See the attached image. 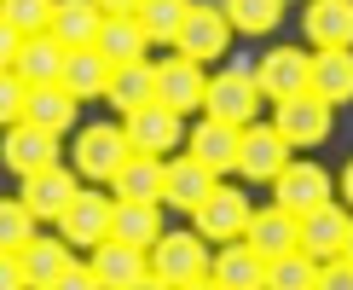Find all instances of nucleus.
<instances>
[{"label": "nucleus", "instance_id": "f257e3e1", "mask_svg": "<svg viewBox=\"0 0 353 290\" xmlns=\"http://www.w3.org/2000/svg\"><path fill=\"white\" fill-rule=\"evenodd\" d=\"M70 157H76L81 180H116V168L134 157V145H128V134L116 122H87L76 134V145H70Z\"/></svg>", "mask_w": 353, "mask_h": 290}, {"label": "nucleus", "instance_id": "f03ea898", "mask_svg": "<svg viewBox=\"0 0 353 290\" xmlns=\"http://www.w3.org/2000/svg\"><path fill=\"white\" fill-rule=\"evenodd\" d=\"M52 226L70 238V250H93V244H105L110 232H116V197L99 192V186H81L76 203H70Z\"/></svg>", "mask_w": 353, "mask_h": 290}, {"label": "nucleus", "instance_id": "7ed1b4c3", "mask_svg": "<svg viewBox=\"0 0 353 290\" xmlns=\"http://www.w3.org/2000/svg\"><path fill=\"white\" fill-rule=\"evenodd\" d=\"M151 273L168 279L174 290L191 284V279H203V273H209V238H203L197 226L191 232H163V238L151 244Z\"/></svg>", "mask_w": 353, "mask_h": 290}, {"label": "nucleus", "instance_id": "20e7f679", "mask_svg": "<svg viewBox=\"0 0 353 290\" xmlns=\"http://www.w3.org/2000/svg\"><path fill=\"white\" fill-rule=\"evenodd\" d=\"M261 110V87H255V70H220L209 76V93H203V116L214 122H232V128H249Z\"/></svg>", "mask_w": 353, "mask_h": 290}, {"label": "nucleus", "instance_id": "39448f33", "mask_svg": "<svg viewBox=\"0 0 353 290\" xmlns=\"http://www.w3.org/2000/svg\"><path fill=\"white\" fill-rule=\"evenodd\" d=\"M249 215L255 209H249V197L238 192V186H214V192L191 209V226H197L209 244H232V238L249 232Z\"/></svg>", "mask_w": 353, "mask_h": 290}, {"label": "nucleus", "instance_id": "423d86ee", "mask_svg": "<svg viewBox=\"0 0 353 290\" xmlns=\"http://www.w3.org/2000/svg\"><path fill=\"white\" fill-rule=\"evenodd\" d=\"M284 163H290V139L278 134L272 122H249L243 139H238V174L261 186V180H278Z\"/></svg>", "mask_w": 353, "mask_h": 290}, {"label": "nucleus", "instance_id": "0eeeda50", "mask_svg": "<svg viewBox=\"0 0 353 290\" xmlns=\"http://www.w3.org/2000/svg\"><path fill=\"white\" fill-rule=\"evenodd\" d=\"M330 110L319 93H296V99H278V110H272V128L290 139V151L296 145H319V139H330Z\"/></svg>", "mask_w": 353, "mask_h": 290}, {"label": "nucleus", "instance_id": "6e6552de", "mask_svg": "<svg viewBox=\"0 0 353 290\" xmlns=\"http://www.w3.org/2000/svg\"><path fill=\"white\" fill-rule=\"evenodd\" d=\"M122 134H128V145L145 151V157H168L174 145H185L180 110H168L163 99H157V105H145V110H134V116H122Z\"/></svg>", "mask_w": 353, "mask_h": 290}, {"label": "nucleus", "instance_id": "1a4fd4ad", "mask_svg": "<svg viewBox=\"0 0 353 290\" xmlns=\"http://www.w3.org/2000/svg\"><path fill=\"white\" fill-rule=\"evenodd\" d=\"M330 197H336V186H330V174L319 163H284V174L272 180V203L290 209L296 221L307 209H319V203H330Z\"/></svg>", "mask_w": 353, "mask_h": 290}, {"label": "nucleus", "instance_id": "9d476101", "mask_svg": "<svg viewBox=\"0 0 353 290\" xmlns=\"http://www.w3.org/2000/svg\"><path fill=\"white\" fill-rule=\"evenodd\" d=\"M220 186V174L209 168V163H197L191 151H180V157H163V203L168 209H197L203 197H209Z\"/></svg>", "mask_w": 353, "mask_h": 290}, {"label": "nucleus", "instance_id": "9b49d317", "mask_svg": "<svg viewBox=\"0 0 353 290\" xmlns=\"http://www.w3.org/2000/svg\"><path fill=\"white\" fill-rule=\"evenodd\" d=\"M0 163L18 174V180H23V174L52 168L58 163V134H47V128H35V122H12L6 139H0Z\"/></svg>", "mask_w": 353, "mask_h": 290}, {"label": "nucleus", "instance_id": "f8f14e48", "mask_svg": "<svg viewBox=\"0 0 353 290\" xmlns=\"http://www.w3.org/2000/svg\"><path fill=\"white\" fill-rule=\"evenodd\" d=\"M307 70H313V52H301V47H272L267 58L255 64V87H261V99H296L307 93Z\"/></svg>", "mask_w": 353, "mask_h": 290}, {"label": "nucleus", "instance_id": "ddd939ff", "mask_svg": "<svg viewBox=\"0 0 353 290\" xmlns=\"http://www.w3.org/2000/svg\"><path fill=\"white\" fill-rule=\"evenodd\" d=\"M203 93H209V76H203V64L197 58H185V52H174L157 64V99H163L168 110H203Z\"/></svg>", "mask_w": 353, "mask_h": 290}, {"label": "nucleus", "instance_id": "4468645a", "mask_svg": "<svg viewBox=\"0 0 353 290\" xmlns=\"http://www.w3.org/2000/svg\"><path fill=\"white\" fill-rule=\"evenodd\" d=\"M87 255H93L87 267H93V279L105 290H128L134 279L151 273V250H139V244H128V238H105V244H93Z\"/></svg>", "mask_w": 353, "mask_h": 290}, {"label": "nucleus", "instance_id": "2eb2a0df", "mask_svg": "<svg viewBox=\"0 0 353 290\" xmlns=\"http://www.w3.org/2000/svg\"><path fill=\"white\" fill-rule=\"evenodd\" d=\"M174 47H180L185 58H197V64L220 58V52L232 47V23H226V12H220V6H191V18L180 23Z\"/></svg>", "mask_w": 353, "mask_h": 290}, {"label": "nucleus", "instance_id": "dca6fc26", "mask_svg": "<svg viewBox=\"0 0 353 290\" xmlns=\"http://www.w3.org/2000/svg\"><path fill=\"white\" fill-rule=\"evenodd\" d=\"M76 174H70L64 163H52V168H41V174H23V209L35 215V221H58V215L76 203Z\"/></svg>", "mask_w": 353, "mask_h": 290}, {"label": "nucleus", "instance_id": "f3484780", "mask_svg": "<svg viewBox=\"0 0 353 290\" xmlns=\"http://www.w3.org/2000/svg\"><path fill=\"white\" fill-rule=\"evenodd\" d=\"M209 273L220 279V290H267V255H261L249 238L220 244L214 261H209Z\"/></svg>", "mask_w": 353, "mask_h": 290}, {"label": "nucleus", "instance_id": "a211bd4d", "mask_svg": "<svg viewBox=\"0 0 353 290\" xmlns=\"http://www.w3.org/2000/svg\"><path fill=\"white\" fill-rule=\"evenodd\" d=\"M76 116H81V99L70 93L64 81H41V87H29V93H23V122L47 128V134H70Z\"/></svg>", "mask_w": 353, "mask_h": 290}, {"label": "nucleus", "instance_id": "6ab92c4d", "mask_svg": "<svg viewBox=\"0 0 353 290\" xmlns=\"http://www.w3.org/2000/svg\"><path fill=\"white\" fill-rule=\"evenodd\" d=\"M347 221L353 215L342 209V203H319V209H307L301 215V250L313 255V261H330V255H342V244H347Z\"/></svg>", "mask_w": 353, "mask_h": 290}, {"label": "nucleus", "instance_id": "aec40b11", "mask_svg": "<svg viewBox=\"0 0 353 290\" xmlns=\"http://www.w3.org/2000/svg\"><path fill=\"white\" fill-rule=\"evenodd\" d=\"M307 93H319L325 105H342V99H353V47H313Z\"/></svg>", "mask_w": 353, "mask_h": 290}, {"label": "nucleus", "instance_id": "412c9836", "mask_svg": "<svg viewBox=\"0 0 353 290\" xmlns=\"http://www.w3.org/2000/svg\"><path fill=\"white\" fill-rule=\"evenodd\" d=\"M238 139H243V128H232V122H214V116H203V122L185 134V151L197 157V163H209L214 174H232V168H238Z\"/></svg>", "mask_w": 353, "mask_h": 290}, {"label": "nucleus", "instance_id": "4be33fe9", "mask_svg": "<svg viewBox=\"0 0 353 290\" xmlns=\"http://www.w3.org/2000/svg\"><path fill=\"white\" fill-rule=\"evenodd\" d=\"M249 244H255L267 261H278V255H290V250H301V221L290 209H278V203H267V209H255L249 215V232H243Z\"/></svg>", "mask_w": 353, "mask_h": 290}, {"label": "nucleus", "instance_id": "5701e85b", "mask_svg": "<svg viewBox=\"0 0 353 290\" xmlns=\"http://www.w3.org/2000/svg\"><path fill=\"white\" fill-rule=\"evenodd\" d=\"M105 99L122 116H134L145 105H157V64L151 58H134V64H116L110 70V87H105Z\"/></svg>", "mask_w": 353, "mask_h": 290}, {"label": "nucleus", "instance_id": "b1692460", "mask_svg": "<svg viewBox=\"0 0 353 290\" xmlns=\"http://www.w3.org/2000/svg\"><path fill=\"white\" fill-rule=\"evenodd\" d=\"M18 261H23V284L29 290H47L58 273L70 267V238H64V232H35V238L18 250Z\"/></svg>", "mask_w": 353, "mask_h": 290}, {"label": "nucleus", "instance_id": "393cba45", "mask_svg": "<svg viewBox=\"0 0 353 290\" xmlns=\"http://www.w3.org/2000/svg\"><path fill=\"white\" fill-rule=\"evenodd\" d=\"M64 52H70L64 41H58L52 29H41V35H23V52H18V64H12V70H18L23 87L58 81V76H64Z\"/></svg>", "mask_w": 353, "mask_h": 290}, {"label": "nucleus", "instance_id": "a878e982", "mask_svg": "<svg viewBox=\"0 0 353 290\" xmlns=\"http://www.w3.org/2000/svg\"><path fill=\"white\" fill-rule=\"evenodd\" d=\"M110 70H116V64H110L99 47H70V52H64V76H58V81H64L76 99H105Z\"/></svg>", "mask_w": 353, "mask_h": 290}, {"label": "nucleus", "instance_id": "bb28decb", "mask_svg": "<svg viewBox=\"0 0 353 290\" xmlns=\"http://www.w3.org/2000/svg\"><path fill=\"white\" fill-rule=\"evenodd\" d=\"M301 23L313 47H353V0H307Z\"/></svg>", "mask_w": 353, "mask_h": 290}, {"label": "nucleus", "instance_id": "cd10ccee", "mask_svg": "<svg viewBox=\"0 0 353 290\" xmlns=\"http://www.w3.org/2000/svg\"><path fill=\"white\" fill-rule=\"evenodd\" d=\"M99 23H105V6H99V0H58L52 6V35L64 41V47H93Z\"/></svg>", "mask_w": 353, "mask_h": 290}, {"label": "nucleus", "instance_id": "c85d7f7f", "mask_svg": "<svg viewBox=\"0 0 353 290\" xmlns=\"http://www.w3.org/2000/svg\"><path fill=\"white\" fill-rule=\"evenodd\" d=\"M116 197H134V203H163V157H145L134 151L122 168H116Z\"/></svg>", "mask_w": 353, "mask_h": 290}, {"label": "nucleus", "instance_id": "c756f323", "mask_svg": "<svg viewBox=\"0 0 353 290\" xmlns=\"http://www.w3.org/2000/svg\"><path fill=\"white\" fill-rule=\"evenodd\" d=\"M110 238H128L139 250H151L163 238V203H134V197H116V232Z\"/></svg>", "mask_w": 353, "mask_h": 290}, {"label": "nucleus", "instance_id": "7c9ffc66", "mask_svg": "<svg viewBox=\"0 0 353 290\" xmlns=\"http://www.w3.org/2000/svg\"><path fill=\"white\" fill-rule=\"evenodd\" d=\"M99 52L110 58V64H134V58H145V29H139V18H105L99 23V41H93Z\"/></svg>", "mask_w": 353, "mask_h": 290}, {"label": "nucleus", "instance_id": "2f4dec72", "mask_svg": "<svg viewBox=\"0 0 353 290\" xmlns=\"http://www.w3.org/2000/svg\"><path fill=\"white\" fill-rule=\"evenodd\" d=\"M134 18H139V29H145V41H151V47H174L180 23L191 18V0H145Z\"/></svg>", "mask_w": 353, "mask_h": 290}, {"label": "nucleus", "instance_id": "473e14b6", "mask_svg": "<svg viewBox=\"0 0 353 290\" xmlns=\"http://www.w3.org/2000/svg\"><path fill=\"white\" fill-rule=\"evenodd\" d=\"M220 12H226V23L243 29V35H267V29H278V18H284V0H220Z\"/></svg>", "mask_w": 353, "mask_h": 290}, {"label": "nucleus", "instance_id": "72a5a7b5", "mask_svg": "<svg viewBox=\"0 0 353 290\" xmlns=\"http://www.w3.org/2000/svg\"><path fill=\"white\" fill-rule=\"evenodd\" d=\"M313 284H319V261L307 250H290V255L267 261V290H313Z\"/></svg>", "mask_w": 353, "mask_h": 290}, {"label": "nucleus", "instance_id": "f704fd0d", "mask_svg": "<svg viewBox=\"0 0 353 290\" xmlns=\"http://www.w3.org/2000/svg\"><path fill=\"white\" fill-rule=\"evenodd\" d=\"M35 215L23 209V197H0V255H18L29 238H35Z\"/></svg>", "mask_w": 353, "mask_h": 290}, {"label": "nucleus", "instance_id": "c9c22d12", "mask_svg": "<svg viewBox=\"0 0 353 290\" xmlns=\"http://www.w3.org/2000/svg\"><path fill=\"white\" fill-rule=\"evenodd\" d=\"M52 6L58 0H0V18L18 35H41V29H52Z\"/></svg>", "mask_w": 353, "mask_h": 290}, {"label": "nucleus", "instance_id": "e433bc0d", "mask_svg": "<svg viewBox=\"0 0 353 290\" xmlns=\"http://www.w3.org/2000/svg\"><path fill=\"white\" fill-rule=\"evenodd\" d=\"M23 93H29V87L18 81V70H0V128L23 122Z\"/></svg>", "mask_w": 353, "mask_h": 290}, {"label": "nucleus", "instance_id": "4c0bfd02", "mask_svg": "<svg viewBox=\"0 0 353 290\" xmlns=\"http://www.w3.org/2000/svg\"><path fill=\"white\" fill-rule=\"evenodd\" d=\"M313 290H353V261H347V255L319 261V284H313Z\"/></svg>", "mask_w": 353, "mask_h": 290}, {"label": "nucleus", "instance_id": "58836bf2", "mask_svg": "<svg viewBox=\"0 0 353 290\" xmlns=\"http://www.w3.org/2000/svg\"><path fill=\"white\" fill-rule=\"evenodd\" d=\"M47 290H105V284L93 279V267H76V261H70V267L58 273V279H52Z\"/></svg>", "mask_w": 353, "mask_h": 290}, {"label": "nucleus", "instance_id": "ea45409f", "mask_svg": "<svg viewBox=\"0 0 353 290\" xmlns=\"http://www.w3.org/2000/svg\"><path fill=\"white\" fill-rule=\"evenodd\" d=\"M18 52H23V35H18V29H12L6 18H0V70L18 64Z\"/></svg>", "mask_w": 353, "mask_h": 290}, {"label": "nucleus", "instance_id": "a19ab883", "mask_svg": "<svg viewBox=\"0 0 353 290\" xmlns=\"http://www.w3.org/2000/svg\"><path fill=\"white\" fill-rule=\"evenodd\" d=\"M0 290H29V284H23V261H18V255H0Z\"/></svg>", "mask_w": 353, "mask_h": 290}, {"label": "nucleus", "instance_id": "79ce46f5", "mask_svg": "<svg viewBox=\"0 0 353 290\" xmlns=\"http://www.w3.org/2000/svg\"><path fill=\"white\" fill-rule=\"evenodd\" d=\"M99 6H105V18H134L145 0H99Z\"/></svg>", "mask_w": 353, "mask_h": 290}, {"label": "nucleus", "instance_id": "37998d69", "mask_svg": "<svg viewBox=\"0 0 353 290\" xmlns=\"http://www.w3.org/2000/svg\"><path fill=\"white\" fill-rule=\"evenodd\" d=\"M128 290H174V284H168V279H157V273H145V279H134Z\"/></svg>", "mask_w": 353, "mask_h": 290}, {"label": "nucleus", "instance_id": "c03bdc74", "mask_svg": "<svg viewBox=\"0 0 353 290\" xmlns=\"http://www.w3.org/2000/svg\"><path fill=\"white\" fill-rule=\"evenodd\" d=\"M180 290H220V279H214V273H203V279H191V284H180Z\"/></svg>", "mask_w": 353, "mask_h": 290}, {"label": "nucleus", "instance_id": "a18cd8bd", "mask_svg": "<svg viewBox=\"0 0 353 290\" xmlns=\"http://www.w3.org/2000/svg\"><path fill=\"white\" fill-rule=\"evenodd\" d=\"M342 192H347V209H353V163L342 168Z\"/></svg>", "mask_w": 353, "mask_h": 290}, {"label": "nucleus", "instance_id": "49530a36", "mask_svg": "<svg viewBox=\"0 0 353 290\" xmlns=\"http://www.w3.org/2000/svg\"><path fill=\"white\" fill-rule=\"evenodd\" d=\"M342 255H347V261H353V221H347V244H342Z\"/></svg>", "mask_w": 353, "mask_h": 290}]
</instances>
